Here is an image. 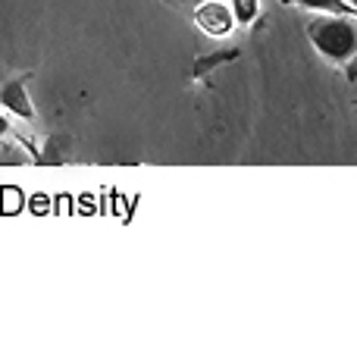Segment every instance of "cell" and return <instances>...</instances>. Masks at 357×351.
I'll return each instance as SVG.
<instances>
[{
	"label": "cell",
	"mask_w": 357,
	"mask_h": 351,
	"mask_svg": "<svg viewBox=\"0 0 357 351\" xmlns=\"http://www.w3.org/2000/svg\"><path fill=\"white\" fill-rule=\"evenodd\" d=\"M351 10H354V13H357V0H351Z\"/></svg>",
	"instance_id": "7"
},
{
	"label": "cell",
	"mask_w": 357,
	"mask_h": 351,
	"mask_svg": "<svg viewBox=\"0 0 357 351\" xmlns=\"http://www.w3.org/2000/svg\"><path fill=\"white\" fill-rule=\"evenodd\" d=\"M229 3H232L229 10H232V16L238 25H251L254 19H257V10H260L257 0H229Z\"/></svg>",
	"instance_id": "5"
},
{
	"label": "cell",
	"mask_w": 357,
	"mask_h": 351,
	"mask_svg": "<svg viewBox=\"0 0 357 351\" xmlns=\"http://www.w3.org/2000/svg\"><path fill=\"white\" fill-rule=\"evenodd\" d=\"M195 22H197V29L210 38H226V35H232V29H235V16L222 0H201L195 10Z\"/></svg>",
	"instance_id": "2"
},
{
	"label": "cell",
	"mask_w": 357,
	"mask_h": 351,
	"mask_svg": "<svg viewBox=\"0 0 357 351\" xmlns=\"http://www.w3.org/2000/svg\"><path fill=\"white\" fill-rule=\"evenodd\" d=\"M6 129H10V123H6V117H0V135H6Z\"/></svg>",
	"instance_id": "6"
},
{
	"label": "cell",
	"mask_w": 357,
	"mask_h": 351,
	"mask_svg": "<svg viewBox=\"0 0 357 351\" xmlns=\"http://www.w3.org/2000/svg\"><path fill=\"white\" fill-rule=\"evenodd\" d=\"M0 104H3L13 117L25 119V123H31V119H35V107H31L22 79H13V82H6V85L0 88Z\"/></svg>",
	"instance_id": "3"
},
{
	"label": "cell",
	"mask_w": 357,
	"mask_h": 351,
	"mask_svg": "<svg viewBox=\"0 0 357 351\" xmlns=\"http://www.w3.org/2000/svg\"><path fill=\"white\" fill-rule=\"evenodd\" d=\"M285 3H295V6H304V10H314V13H348L351 16V3L345 0H285Z\"/></svg>",
	"instance_id": "4"
},
{
	"label": "cell",
	"mask_w": 357,
	"mask_h": 351,
	"mask_svg": "<svg viewBox=\"0 0 357 351\" xmlns=\"http://www.w3.org/2000/svg\"><path fill=\"white\" fill-rule=\"evenodd\" d=\"M307 38L335 66L357 60V22L348 13H314L307 19Z\"/></svg>",
	"instance_id": "1"
},
{
	"label": "cell",
	"mask_w": 357,
	"mask_h": 351,
	"mask_svg": "<svg viewBox=\"0 0 357 351\" xmlns=\"http://www.w3.org/2000/svg\"><path fill=\"white\" fill-rule=\"evenodd\" d=\"M195 3H201V0H195Z\"/></svg>",
	"instance_id": "8"
}]
</instances>
